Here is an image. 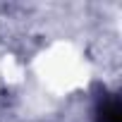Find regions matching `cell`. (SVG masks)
I'll return each mask as SVG.
<instances>
[{"mask_svg": "<svg viewBox=\"0 0 122 122\" xmlns=\"http://www.w3.org/2000/svg\"><path fill=\"white\" fill-rule=\"evenodd\" d=\"M98 122H120V103H117V98H105L101 103Z\"/></svg>", "mask_w": 122, "mask_h": 122, "instance_id": "6da1fadb", "label": "cell"}]
</instances>
